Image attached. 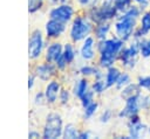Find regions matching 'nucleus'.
Returning a JSON list of instances; mask_svg holds the SVG:
<instances>
[{
    "label": "nucleus",
    "instance_id": "20e7f679",
    "mask_svg": "<svg viewBox=\"0 0 150 139\" xmlns=\"http://www.w3.org/2000/svg\"><path fill=\"white\" fill-rule=\"evenodd\" d=\"M83 12L94 22V25L104 21H114L120 14L115 7L114 0H101L98 5L90 6Z\"/></svg>",
    "mask_w": 150,
    "mask_h": 139
},
{
    "label": "nucleus",
    "instance_id": "a878e982",
    "mask_svg": "<svg viewBox=\"0 0 150 139\" xmlns=\"http://www.w3.org/2000/svg\"><path fill=\"white\" fill-rule=\"evenodd\" d=\"M139 56L142 58H150V37H143L138 41Z\"/></svg>",
    "mask_w": 150,
    "mask_h": 139
},
{
    "label": "nucleus",
    "instance_id": "393cba45",
    "mask_svg": "<svg viewBox=\"0 0 150 139\" xmlns=\"http://www.w3.org/2000/svg\"><path fill=\"white\" fill-rule=\"evenodd\" d=\"M90 88L91 90L95 92V95H102L107 91L108 86H107V83L104 81V78H100V79H93V82L90 83Z\"/></svg>",
    "mask_w": 150,
    "mask_h": 139
},
{
    "label": "nucleus",
    "instance_id": "39448f33",
    "mask_svg": "<svg viewBox=\"0 0 150 139\" xmlns=\"http://www.w3.org/2000/svg\"><path fill=\"white\" fill-rule=\"evenodd\" d=\"M63 119L61 114L56 111L49 112L46 118L45 123L42 125V139H57L62 138L63 132Z\"/></svg>",
    "mask_w": 150,
    "mask_h": 139
},
{
    "label": "nucleus",
    "instance_id": "cd10ccee",
    "mask_svg": "<svg viewBox=\"0 0 150 139\" xmlns=\"http://www.w3.org/2000/svg\"><path fill=\"white\" fill-rule=\"evenodd\" d=\"M71 95H73V93H71V90H69V89L62 86V89H61V91H60V93H59L57 103H59L60 105H62V106L68 105L69 102H70V97H71Z\"/></svg>",
    "mask_w": 150,
    "mask_h": 139
},
{
    "label": "nucleus",
    "instance_id": "6ab92c4d",
    "mask_svg": "<svg viewBox=\"0 0 150 139\" xmlns=\"http://www.w3.org/2000/svg\"><path fill=\"white\" fill-rule=\"evenodd\" d=\"M121 72H122L121 68L117 67L116 64H115V65H111V67H109V68L105 69V72H104V81H105L108 88H112V86L116 85L117 79H118Z\"/></svg>",
    "mask_w": 150,
    "mask_h": 139
},
{
    "label": "nucleus",
    "instance_id": "ea45409f",
    "mask_svg": "<svg viewBox=\"0 0 150 139\" xmlns=\"http://www.w3.org/2000/svg\"><path fill=\"white\" fill-rule=\"evenodd\" d=\"M73 0H46V2L52 7V6H56L60 4H71Z\"/></svg>",
    "mask_w": 150,
    "mask_h": 139
},
{
    "label": "nucleus",
    "instance_id": "2f4dec72",
    "mask_svg": "<svg viewBox=\"0 0 150 139\" xmlns=\"http://www.w3.org/2000/svg\"><path fill=\"white\" fill-rule=\"evenodd\" d=\"M112 116H114V112L111 109H104L98 116V121L101 124H107L112 119Z\"/></svg>",
    "mask_w": 150,
    "mask_h": 139
},
{
    "label": "nucleus",
    "instance_id": "0eeeda50",
    "mask_svg": "<svg viewBox=\"0 0 150 139\" xmlns=\"http://www.w3.org/2000/svg\"><path fill=\"white\" fill-rule=\"evenodd\" d=\"M138 56H139V46H138V41L136 40H131L130 43L123 47V49L121 50L120 55H118V63L122 68L127 69V70H132L137 62H138Z\"/></svg>",
    "mask_w": 150,
    "mask_h": 139
},
{
    "label": "nucleus",
    "instance_id": "6e6552de",
    "mask_svg": "<svg viewBox=\"0 0 150 139\" xmlns=\"http://www.w3.org/2000/svg\"><path fill=\"white\" fill-rule=\"evenodd\" d=\"M36 78L42 82V83H47L48 81L55 78L57 76V68L54 63L52 62H48V61H42V62H39V63H34L33 67H32V71Z\"/></svg>",
    "mask_w": 150,
    "mask_h": 139
},
{
    "label": "nucleus",
    "instance_id": "4468645a",
    "mask_svg": "<svg viewBox=\"0 0 150 139\" xmlns=\"http://www.w3.org/2000/svg\"><path fill=\"white\" fill-rule=\"evenodd\" d=\"M61 89H62V83L56 77L46 83L43 92H45L47 105H54L57 103V98H59V93Z\"/></svg>",
    "mask_w": 150,
    "mask_h": 139
},
{
    "label": "nucleus",
    "instance_id": "4be33fe9",
    "mask_svg": "<svg viewBox=\"0 0 150 139\" xmlns=\"http://www.w3.org/2000/svg\"><path fill=\"white\" fill-rule=\"evenodd\" d=\"M98 107H100V104H98V102L96 99L93 100L91 103H89L88 105H86L84 107H82L83 109V111H82V118H83V120L91 119L97 113Z\"/></svg>",
    "mask_w": 150,
    "mask_h": 139
},
{
    "label": "nucleus",
    "instance_id": "f3484780",
    "mask_svg": "<svg viewBox=\"0 0 150 139\" xmlns=\"http://www.w3.org/2000/svg\"><path fill=\"white\" fill-rule=\"evenodd\" d=\"M90 89V82L88 81L87 77H80V78H76L73 83V86H71V93L75 98L80 99L88 90Z\"/></svg>",
    "mask_w": 150,
    "mask_h": 139
},
{
    "label": "nucleus",
    "instance_id": "c85d7f7f",
    "mask_svg": "<svg viewBox=\"0 0 150 139\" xmlns=\"http://www.w3.org/2000/svg\"><path fill=\"white\" fill-rule=\"evenodd\" d=\"M46 0H28V13L29 14H35L45 7Z\"/></svg>",
    "mask_w": 150,
    "mask_h": 139
},
{
    "label": "nucleus",
    "instance_id": "7ed1b4c3",
    "mask_svg": "<svg viewBox=\"0 0 150 139\" xmlns=\"http://www.w3.org/2000/svg\"><path fill=\"white\" fill-rule=\"evenodd\" d=\"M94 22L86 15V13H76L70 22L68 36L73 43H81L86 37L93 35Z\"/></svg>",
    "mask_w": 150,
    "mask_h": 139
},
{
    "label": "nucleus",
    "instance_id": "f704fd0d",
    "mask_svg": "<svg viewBox=\"0 0 150 139\" xmlns=\"http://www.w3.org/2000/svg\"><path fill=\"white\" fill-rule=\"evenodd\" d=\"M101 2V0H76V4L77 6L84 11L86 8L90 7V6H95V5H98Z\"/></svg>",
    "mask_w": 150,
    "mask_h": 139
},
{
    "label": "nucleus",
    "instance_id": "1a4fd4ad",
    "mask_svg": "<svg viewBox=\"0 0 150 139\" xmlns=\"http://www.w3.org/2000/svg\"><path fill=\"white\" fill-rule=\"evenodd\" d=\"M76 15V9L71 4H60L52 6L48 11V18L59 20L64 23H70Z\"/></svg>",
    "mask_w": 150,
    "mask_h": 139
},
{
    "label": "nucleus",
    "instance_id": "9b49d317",
    "mask_svg": "<svg viewBox=\"0 0 150 139\" xmlns=\"http://www.w3.org/2000/svg\"><path fill=\"white\" fill-rule=\"evenodd\" d=\"M97 40L94 37V35H89L86 37L79 48V56L83 62H93L97 56V49H96Z\"/></svg>",
    "mask_w": 150,
    "mask_h": 139
},
{
    "label": "nucleus",
    "instance_id": "423d86ee",
    "mask_svg": "<svg viewBox=\"0 0 150 139\" xmlns=\"http://www.w3.org/2000/svg\"><path fill=\"white\" fill-rule=\"evenodd\" d=\"M47 43L48 40L46 39L45 33L39 28L33 29L28 36V58L33 62H36L43 57Z\"/></svg>",
    "mask_w": 150,
    "mask_h": 139
},
{
    "label": "nucleus",
    "instance_id": "9d476101",
    "mask_svg": "<svg viewBox=\"0 0 150 139\" xmlns=\"http://www.w3.org/2000/svg\"><path fill=\"white\" fill-rule=\"evenodd\" d=\"M141 95L142 92H138L136 95H132L128 98L124 99V106L118 111L117 117L121 119H129L134 116L139 114V112L142 111L141 107Z\"/></svg>",
    "mask_w": 150,
    "mask_h": 139
},
{
    "label": "nucleus",
    "instance_id": "c9c22d12",
    "mask_svg": "<svg viewBox=\"0 0 150 139\" xmlns=\"http://www.w3.org/2000/svg\"><path fill=\"white\" fill-rule=\"evenodd\" d=\"M55 65H56V68H57V70L59 71H61V72H63V71H66L67 70V68L69 67L68 65V63L66 62V60L61 56V57H59L56 61H55V63H54Z\"/></svg>",
    "mask_w": 150,
    "mask_h": 139
},
{
    "label": "nucleus",
    "instance_id": "b1692460",
    "mask_svg": "<svg viewBox=\"0 0 150 139\" xmlns=\"http://www.w3.org/2000/svg\"><path fill=\"white\" fill-rule=\"evenodd\" d=\"M79 128L75 124L68 123L63 126V132H62V138L63 139H76L79 135Z\"/></svg>",
    "mask_w": 150,
    "mask_h": 139
},
{
    "label": "nucleus",
    "instance_id": "dca6fc26",
    "mask_svg": "<svg viewBox=\"0 0 150 139\" xmlns=\"http://www.w3.org/2000/svg\"><path fill=\"white\" fill-rule=\"evenodd\" d=\"M62 51H63V43H61L57 40L48 41L47 47L43 53V60L55 63V61L62 56Z\"/></svg>",
    "mask_w": 150,
    "mask_h": 139
},
{
    "label": "nucleus",
    "instance_id": "f8f14e48",
    "mask_svg": "<svg viewBox=\"0 0 150 139\" xmlns=\"http://www.w3.org/2000/svg\"><path fill=\"white\" fill-rule=\"evenodd\" d=\"M66 30H67V23L50 18H48L43 27V33L48 41L59 40L66 33Z\"/></svg>",
    "mask_w": 150,
    "mask_h": 139
},
{
    "label": "nucleus",
    "instance_id": "7c9ffc66",
    "mask_svg": "<svg viewBox=\"0 0 150 139\" xmlns=\"http://www.w3.org/2000/svg\"><path fill=\"white\" fill-rule=\"evenodd\" d=\"M132 0H114L115 7L118 11V13H123L125 12L131 5H132Z\"/></svg>",
    "mask_w": 150,
    "mask_h": 139
},
{
    "label": "nucleus",
    "instance_id": "f257e3e1",
    "mask_svg": "<svg viewBox=\"0 0 150 139\" xmlns=\"http://www.w3.org/2000/svg\"><path fill=\"white\" fill-rule=\"evenodd\" d=\"M143 11L136 4H132L125 12L120 13L112 23L114 34L124 42H130L138 26L137 23Z\"/></svg>",
    "mask_w": 150,
    "mask_h": 139
},
{
    "label": "nucleus",
    "instance_id": "5701e85b",
    "mask_svg": "<svg viewBox=\"0 0 150 139\" xmlns=\"http://www.w3.org/2000/svg\"><path fill=\"white\" fill-rule=\"evenodd\" d=\"M120 91H121V97L123 99H125V98H128V97H130L132 95H136L138 92H142V89L137 84V82L136 83L135 82H131L130 84H128L127 86H124L123 89H121Z\"/></svg>",
    "mask_w": 150,
    "mask_h": 139
},
{
    "label": "nucleus",
    "instance_id": "58836bf2",
    "mask_svg": "<svg viewBox=\"0 0 150 139\" xmlns=\"http://www.w3.org/2000/svg\"><path fill=\"white\" fill-rule=\"evenodd\" d=\"M36 76L33 74V72H30L29 75H28V90H32L34 86H35V83H36Z\"/></svg>",
    "mask_w": 150,
    "mask_h": 139
},
{
    "label": "nucleus",
    "instance_id": "f03ea898",
    "mask_svg": "<svg viewBox=\"0 0 150 139\" xmlns=\"http://www.w3.org/2000/svg\"><path fill=\"white\" fill-rule=\"evenodd\" d=\"M124 46H125V42L118 39L116 35L97 41V44H96L97 63L96 64L104 70L111 65H115L118 61V55Z\"/></svg>",
    "mask_w": 150,
    "mask_h": 139
},
{
    "label": "nucleus",
    "instance_id": "473e14b6",
    "mask_svg": "<svg viewBox=\"0 0 150 139\" xmlns=\"http://www.w3.org/2000/svg\"><path fill=\"white\" fill-rule=\"evenodd\" d=\"M33 104L35 106H42V105H46L47 104L43 90L42 91H36L34 93V96H33Z\"/></svg>",
    "mask_w": 150,
    "mask_h": 139
},
{
    "label": "nucleus",
    "instance_id": "a19ab883",
    "mask_svg": "<svg viewBox=\"0 0 150 139\" xmlns=\"http://www.w3.org/2000/svg\"><path fill=\"white\" fill-rule=\"evenodd\" d=\"M90 137H91L90 131H88V130H80L79 131L77 139H89Z\"/></svg>",
    "mask_w": 150,
    "mask_h": 139
},
{
    "label": "nucleus",
    "instance_id": "e433bc0d",
    "mask_svg": "<svg viewBox=\"0 0 150 139\" xmlns=\"http://www.w3.org/2000/svg\"><path fill=\"white\" fill-rule=\"evenodd\" d=\"M27 137L29 139H38V138H42V133L39 131V130H35V128H30L28 131V134Z\"/></svg>",
    "mask_w": 150,
    "mask_h": 139
},
{
    "label": "nucleus",
    "instance_id": "aec40b11",
    "mask_svg": "<svg viewBox=\"0 0 150 139\" xmlns=\"http://www.w3.org/2000/svg\"><path fill=\"white\" fill-rule=\"evenodd\" d=\"M79 56V50L75 48V43L70 42H66L63 43V51H62V57L66 60V62L68 63V65H71L76 57Z\"/></svg>",
    "mask_w": 150,
    "mask_h": 139
},
{
    "label": "nucleus",
    "instance_id": "4c0bfd02",
    "mask_svg": "<svg viewBox=\"0 0 150 139\" xmlns=\"http://www.w3.org/2000/svg\"><path fill=\"white\" fill-rule=\"evenodd\" d=\"M132 1H134L136 5H138L143 12L148 9V7H149V4H150V0H132Z\"/></svg>",
    "mask_w": 150,
    "mask_h": 139
},
{
    "label": "nucleus",
    "instance_id": "72a5a7b5",
    "mask_svg": "<svg viewBox=\"0 0 150 139\" xmlns=\"http://www.w3.org/2000/svg\"><path fill=\"white\" fill-rule=\"evenodd\" d=\"M137 84L141 86V89L150 92V75L138 76L137 77Z\"/></svg>",
    "mask_w": 150,
    "mask_h": 139
},
{
    "label": "nucleus",
    "instance_id": "a211bd4d",
    "mask_svg": "<svg viewBox=\"0 0 150 139\" xmlns=\"http://www.w3.org/2000/svg\"><path fill=\"white\" fill-rule=\"evenodd\" d=\"M111 30H112V21H104V22L96 23L94 26L93 35L97 41H101L109 37V34Z\"/></svg>",
    "mask_w": 150,
    "mask_h": 139
},
{
    "label": "nucleus",
    "instance_id": "c756f323",
    "mask_svg": "<svg viewBox=\"0 0 150 139\" xmlns=\"http://www.w3.org/2000/svg\"><path fill=\"white\" fill-rule=\"evenodd\" d=\"M95 96H96V95H95V92H94V91L91 90V88H90V89H89V90H88V91H87V92H86V93H84V95L79 99V100H80L81 106H82V107H84L86 105H88L89 103H91L93 100H95Z\"/></svg>",
    "mask_w": 150,
    "mask_h": 139
},
{
    "label": "nucleus",
    "instance_id": "412c9836",
    "mask_svg": "<svg viewBox=\"0 0 150 139\" xmlns=\"http://www.w3.org/2000/svg\"><path fill=\"white\" fill-rule=\"evenodd\" d=\"M97 69H98L97 64H91V63L87 62V63H83V64H81L79 67L77 72L80 74V76L89 78V77H94V75L96 74Z\"/></svg>",
    "mask_w": 150,
    "mask_h": 139
},
{
    "label": "nucleus",
    "instance_id": "79ce46f5",
    "mask_svg": "<svg viewBox=\"0 0 150 139\" xmlns=\"http://www.w3.org/2000/svg\"><path fill=\"white\" fill-rule=\"evenodd\" d=\"M148 134H149V135H150V126H149V127H148Z\"/></svg>",
    "mask_w": 150,
    "mask_h": 139
},
{
    "label": "nucleus",
    "instance_id": "bb28decb",
    "mask_svg": "<svg viewBox=\"0 0 150 139\" xmlns=\"http://www.w3.org/2000/svg\"><path fill=\"white\" fill-rule=\"evenodd\" d=\"M131 82H132L131 75H130L127 70H125V71H122L121 75H120V77H118V79H117V83H116L115 88H116L117 90H121V89H123L124 86H127L128 84H130Z\"/></svg>",
    "mask_w": 150,
    "mask_h": 139
},
{
    "label": "nucleus",
    "instance_id": "ddd939ff",
    "mask_svg": "<svg viewBox=\"0 0 150 139\" xmlns=\"http://www.w3.org/2000/svg\"><path fill=\"white\" fill-rule=\"evenodd\" d=\"M127 127H128V135L130 138L138 139L148 134V126L142 121L139 114L129 118L127 121Z\"/></svg>",
    "mask_w": 150,
    "mask_h": 139
},
{
    "label": "nucleus",
    "instance_id": "2eb2a0df",
    "mask_svg": "<svg viewBox=\"0 0 150 139\" xmlns=\"http://www.w3.org/2000/svg\"><path fill=\"white\" fill-rule=\"evenodd\" d=\"M150 34V11L146 9L142 13L139 20H138V26L134 33L132 40L139 41L143 37L148 36Z\"/></svg>",
    "mask_w": 150,
    "mask_h": 139
}]
</instances>
